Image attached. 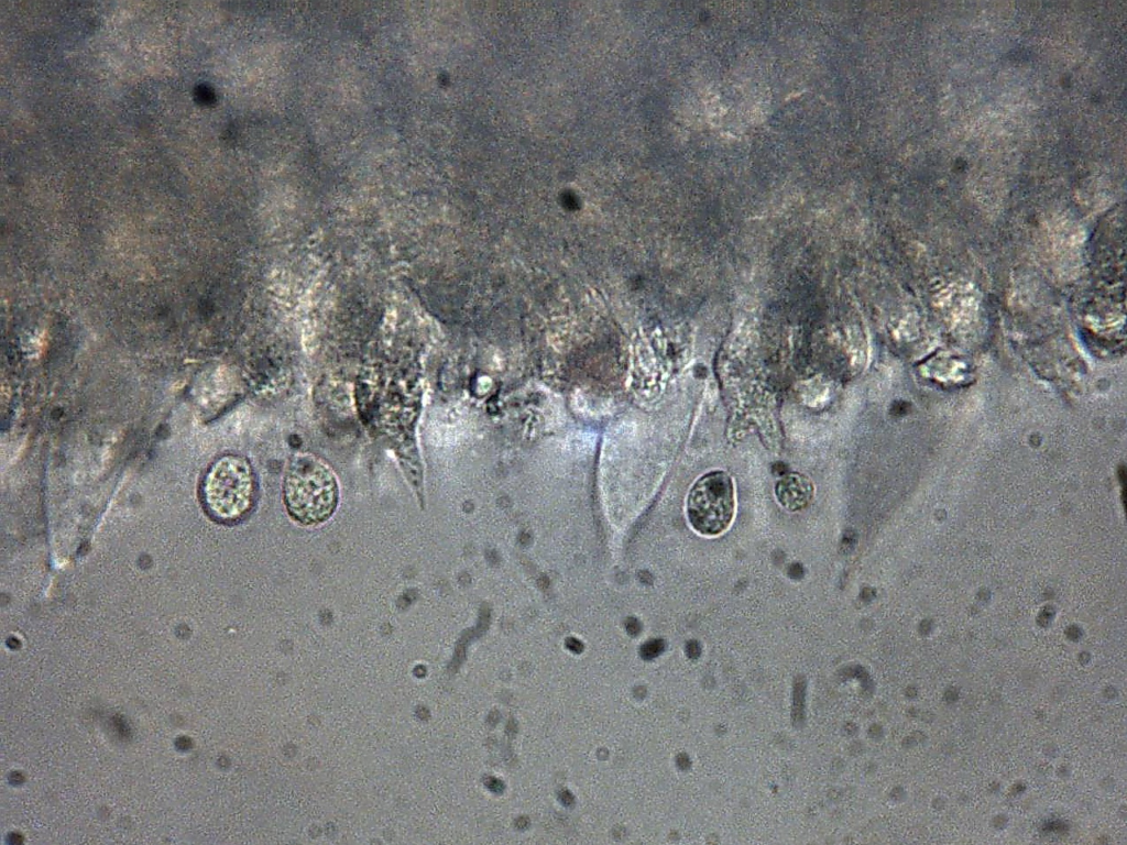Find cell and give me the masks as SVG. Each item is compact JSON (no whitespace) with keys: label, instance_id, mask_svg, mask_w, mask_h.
<instances>
[{"label":"cell","instance_id":"cell-1","mask_svg":"<svg viewBox=\"0 0 1127 845\" xmlns=\"http://www.w3.org/2000/svg\"><path fill=\"white\" fill-rule=\"evenodd\" d=\"M283 501L288 515L304 526L328 520L339 501L332 468L311 453H298L288 462L283 479Z\"/></svg>","mask_w":1127,"mask_h":845},{"label":"cell","instance_id":"cell-2","mask_svg":"<svg viewBox=\"0 0 1127 845\" xmlns=\"http://www.w3.org/2000/svg\"><path fill=\"white\" fill-rule=\"evenodd\" d=\"M203 495L215 518L221 522L243 518L256 497V480L251 464L238 456L220 458L205 476Z\"/></svg>","mask_w":1127,"mask_h":845},{"label":"cell","instance_id":"cell-3","mask_svg":"<svg viewBox=\"0 0 1127 845\" xmlns=\"http://www.w3.org/2000/svg\"><path fill=\"white\" fill-rule=\"evenodd\" d=\"M686 509L689 524L697 533L709 537L722 534L735 513L731 476L723 471L703 474L691 487Z\"/></svg>","mask_w":1127,"mask_h":845},{"label":"cell","instance_id":"cell-4","mask_svg":"<svg viewBox=\"0 0 1127 845\" xmlns=\"http://www.w3.org/2000/svg\"><path fill=\"white\" fill-rule=\"evenodd\" d=\"M776 492L780 503L790 508L803 505L811 494L809 484L799 476H788L778 482Z\"/></svg>","mask_w":1127,"mask_h":845}]
</instances>
